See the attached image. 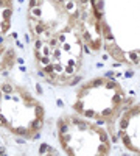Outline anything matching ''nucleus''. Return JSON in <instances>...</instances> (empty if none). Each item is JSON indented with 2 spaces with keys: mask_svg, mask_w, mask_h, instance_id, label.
Here are the masks:
<instances>
[{
  "mask_svg": "<svg viewBox=\"0 0 140 156\" xmlns=\"http://www.w3.org/2000/svg\"><path fill=\"white\" fill-rule=\"evenodd\" d=\"M28 25L42 76L56 86L75 83L84 44L78 0H30Z\"/></svg>",
  "mask_w": 140,
  "mask_h": 156,
  "instance_id": "f257e3e1",
  "label": "nucleus"
},
{
  "mask_svg": "<svg viewBox=\"0 0 140 156\" xmlns=\"http://www.w3.org/2000/svg\"><path fill=\"white\" fill-rule=\"evenodd\" d=\"M44 123V106L31 92L12 81L0 83V126L16 136L34 139Z\"/></svg>",
  "mask_w": 140,
  "mask_h": 156,
  "instance_id": "f03ea898",
  "label": "nucleus"
},
{
  "mask_svg": "<svg viewBox=\"0 0 140 156\" xmlns=\"http://www.w3.org/2000/svg\"><path fill=\"white\" fill-rule=\"evenodd\" d=\"M126 103L123 87L106 76H98L84 83L76 92L72 108L83 117L111 122L121 112Z\"/></svg>",
  "mask_w": 140,
  "mask_h": 156,
  "instance_id": "7ed1b4c3",
  "label": "nucleus"
},
{
  "mask_svg": "<svg viewBox=\"0 0 140 156\" xmlns=\"http://www.w3.org/2000/svg\"><path fill=\"white\" fill-rule=\"evenodd\" d=\"M58 139L67 154H109V136L100 125L78 115L64 114L58 120Z\"/></svg>",
  "mask_w": 140,
  "mask_h": 156,
  "instance_id": "20e7f679",
  "label": "nucleus"
},
{
  "mask_svg": "<svg viewBox=\"0 0 140 156\" xmlns=\"http://www.w3.org/2000/svg\"><path fill=\"white\" fill-rule=\"evenodd\" d=\"M117 128L123 145L129 151L140 154V103H135L118 114Z\"/></svg>",
  "mask_w": 140,
  "mask_h": 156,
  "instance_id": "39448f33",
  "label": "nucleus"
},
{
  "mask_svg": "<svg viewBox=\"0 0 140 156\" xmlns=\"http://www.w3.org/2000/svg\"><path fill=\"white\" fill-rule=\"evenodd\" d=\"M12 0H0V70L12 66L14 50L9 45L8 33L11 30Z\"/></svg>",
  "mask_w": 140,
  "mask_h": 156,
  "instance_id": "423d86ee",
  "label": "nucleus"
}]
</instances>
